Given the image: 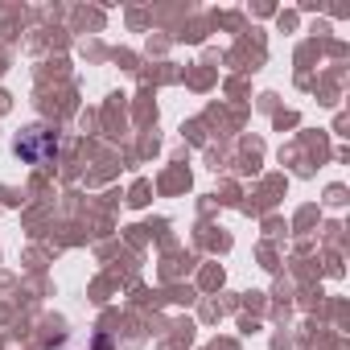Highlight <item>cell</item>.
<instances>
[{"label": "cell", "mask_w": 350, "mask_h": 350, "mask_svg": "<svg viewBox=\"0 0 350 350\" xmlns=\"http://www.w3.org/2000/svg\"><path fill=\"white\" fill-rule=\"evenodd\" d=\"M17 152H21L25 161H33V165H46V161L58 152V140H54L50 132L33 128V132H25V140H17Z\"/></svg>", "instance_id": "cell-1"}]
</instances>
